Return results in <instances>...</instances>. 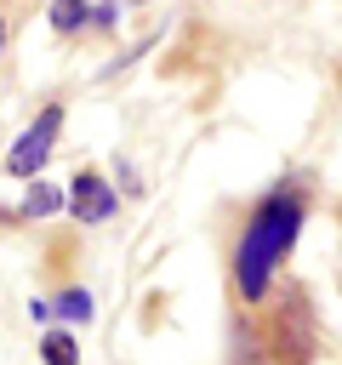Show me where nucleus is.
<instances>
[{
  "mask_svg": "<svg viewBox=\"0 0 342 365\" xmlns=\"http://www.w3.org/2000/svg\"><path fill=\"white\" fill-rule=\"evenodd\" d=\"M302 217H308V205H302L296 188H279V194H268V200L251 211V222H245V234H239V245H234V285H239L245 302H262V297L274 291V268H279L285 251L296 245Z\"/></svg>",
  "mask_w": 342,
  "mask_h": 365,
  "instance_id": "f257e3e1",
  "label": "nucleus"
},
{
  "mask_svg": "<svg viewBox=\"0 0 342 365\" xmlns=\"http://www.w3.org/2000/svg\"><path fill=\"white\" fill-rule=\"evenodd\" d=\"M57 131H63V108L46 103V108L28 120V131L11 143V154H6V177H40L46 160H51V148H57Z\"/></svg>",
  "mask_w": 342,
  "mask_h": 365,
  "instance_id": "f03ea898",
  "label": "nucleus"
},
{
  "mask_svg": "<svg viewBox=\"0 0 342 365\" xmlns=\"http://www.w3.org/2000/svg\"><path fill=\"white\" fill-rule=\"evenodd\" d=\"M268 348L285 365H308L314 359V314L302 308V291H285V314L268 319Z\"/></svg>",
  "mask_w": 342,
  "mask_h": 365,
  "instance_id": "7ed1b4c3",
  "label": "nucleus"
},
{
  "mask_svg": "<svg viewBox=\"0 0 342 365\" xmlns=\"http://www.w3.org/2000/svg\"><path fill=\"white\" fill-rule=\"evenodd\" d=\"M68 211H74V222H108V217H114V188H108L97 171H74V182H68Z\"/></svg>",
  "mask_w": 342,
  "mask_h": 365,
  "instance_id": "20e7f679",
  "label": "nucleus"
},
{
  "mask_svg": "<svg viewBox=\"0 0 342 365\" xmlns=\"http://www.w3.org/2000/svg\"><path fill=\"white\" fill-rule=\"evenodd\" d=\"M63 200H68V194H63L57 182H40V177H28V194H23L17 217H23V222H46V217H51V211H57Z\"/></svg>",
  "mask_w": 342,
  "mask_h": 365,
  "instance_id": "39448f33",
  "label": "nucleus"
},
{
  "mask_svg": "<svg viewBox=\"0 0 342 365\" xmlns=\"http://www.w3.org/2000/svg\"><path fill=\"white\" fill-rule=\"evenodd\" d=\"M40 359H46V365H80V342H74L68 331H46V336H40Z\"/></svg>",
  "mask_w": 342,
  "mask_h": 365,
  "instance_id": "423d86ee",
  "label": "nucleus"
},
{
  "mask_svg": "<svg viewBox=\"0 0 342 365\" xmlns=\"http://www.w3.org/2000/svg\"><path fill=\"white\" fill-rule=\"evenodd\" d=\"M51 314L57 319H91L97 314V302H91V291H80V285H68L57 302H51Z\"/></svg>",
  "mask_w": 342,
  "mask_h": 365,
  "instance_id": "0eeeda50",
  "label": "nucleus"
},
{
  "mask_svg": "<svg viewBox=\"0 0 342 365\" xmlns=\"http://www.w3.org/2000/svg\"><path fill=\"white\" fill-rule=\"evenodd\" d=\"M80 23H91V6H86V0H57V6H51V29H57V34H74Z\"/></svg>",
  "mask_w": 342,
  "mask_h": 365,
  "instance_id": "6e6552de",
  "label": "nucleus"
},
{
  "mask_svg": "<svg viewBox=\"0 0 342 365\" xmlns=\"http://www.w3.org/2000/svg\"><path fill=\"white\" fill-rule=\"evenodd\" d=\"M0 46H6V23H0Z\"/></svg>",
  "mask_w": 342,
  "mask_h": 365,
  "instance_id": "1a4fd4ad",
  "label": "nucleus"
}]
</instances>
